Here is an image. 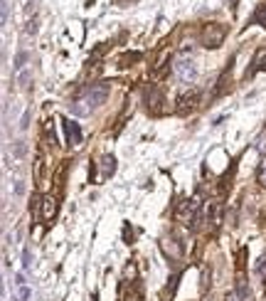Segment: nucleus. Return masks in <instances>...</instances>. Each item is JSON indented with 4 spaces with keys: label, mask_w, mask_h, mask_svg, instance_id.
<instances>
[{
    "label": "nucleus",
    "mask_w": 266,
    "mask_h": 301,
    "mask_svg": "<svg viewBox=\"0 0 266 301\" xmlns=\"http://www.w3.org/2000/svg\"><path fill=\"white\" fill-rule=\"evenodd\" d=\"M17 287H20V301H28L30 296H32V291H30L28 284H17Z\"/></svg>",
    "instance_id": "b1692460"
},
{
    "label": "nucleus",
    "mask_w": 266,
    "mask_h": 301,
    "mask_svg": "<svg viewBox=\"0 0 266 301\" xmlns=\"http://www.w3.org/2000/svg\"><path fill=\"white\" fill-rule=\"evenodd\" d=\"M69 111H71L74 116H86V114H91V106H89L84 99H82V101H71Z\"/></svg>",
    "instance_id": "dca6fc26"
},
{
    "label": "nucleus",
    "mask_w": 266,
    "mask_h": 301,
    "mask_svg": "<svg viewBox=\"0 0 266 301\" xmlns=\"http://www.w3.org/2000/svg\"><path fill=\"white\" fill-rule=\"evenodd\" d=\"M57 215V198L55 195H44L42 198V220L44 222H52Z\"/></svg>",
    "instance_id": "f8f14e48"
},
{
    "label": "nucleus",
    "mask_w": 266,
    "mask_h": 301,
    "mask_svg": "<svg viewBox=\"0 0 266 301\" xmlns=\"http://www.w3.org/2000/svg\"><path fill=\"white\" fill-rule=\"evenodd\" d=\"M168 64H170V50H168V47H163V50H160V55H158V57H155V62L151 64V77H153V79L163 77V72L168 70Z\"/></svg>",
    "instance_id": "6e6552de"
},
{
    "label": "nucleus",
    "mask_w": 266,
    "mask_h": 301,
    "mask_svg": "<svg viewBox=\"0 0 266 301\" xmlns=\"http://www.w3.org/2000/svg\"><path fill=\"white\" fill-rule=\"evenodd\" d=\"M25 32H28V35H35V32H37V20H35V17H32V20H28V25H25Z\"/></svg>",
    "instance_id": "393cba45"
},
{
    "label": "nucleus",
    "mask_w": 266,
    "mask_h": 301,
    "mask_svg": "<svg viewBox=\"0 0 266 301\" xmlns=\"http://www.w3.org/2000/svg\"><path fill=\"white\" fill-rule=\"evenodd\" d=\"M133 274H136L133 264H128V267H126V279H133Z\"/></svg>",
    "instance_id": "c85d7f7f"
},
{
    "label": "nucleus",
    "mask_w": 266,
    "mask_h": 301,
    "mask_svg": "<svg viewBox=\"0 0 266 301\" xmlns=\"http://www.w3.org/2000/svg\"><path fill=\"white\" fill-rule=\"evenodd\" d=\"M28 59H30V55L22 50V52H17V57H15V64H13V70H15V74L17 72H22L25 70V64H28Z\"/></svg>",
    "instance_id": "a211bd4d"
},
{
    "label": "nucleus",
    "mask_w": 266,
    "mask_h": 301,
    "mask_svg": "<svg viewBox=\"0 0 266 301\" xmlns=\"http://www.w3.org/2000/svg\"><path fill=\"white\" fill-rule=\"evenodd\" d=\"M165 94L160 91V89H151V91H146V106H148V111L155 116H160V114H165L168 109H165Z\"/></svg>",
    "instance_id": "423d86ee"
},
{
    "label": "nucleus",
    "mask_w": 266,
    "mask_h": 301,
    "mask_svg": "<svg viewBox=\"0 0 266 301\" xmlns=\"http://www.w3.org/2000/svg\"><path fill=\"white\" fill-rule=\"evenodd\" d=\"M224 301H252V289L244 279H237V284L232 291H227V299Z\"/></svg>",
    "instance_id": "0eeeda50"
},
{
    "label": "nucleus",
    "mask_w": 266,
    "mask_h": 301,
    "mask_svg": "<svg viewBox=\"0 0 266 301\" xmlns=\"http://www.w3.org/2000/svg\"><path fill=\"white\" fill-rule=\"evenodd\" d=\"M109 47H111V44H109V42L99 44L96 50H94V52H91V62H96V59H99V57H101V55H106V50H109Z\"/></svg>",
    "instance_id": "5701e85b"
},
{
    "label": "nucleus",
    "mask_w": 266,
    "mask_h": 301,
    "mask_svg": "<svg viewBox=\"0 0 266 301\" xmlns=\"http://www.w3.org/2000/svg\"><path fill=\"white\" fill-rule=\"evenodd\" d=\"M229 86H232V64H229V67H227V70L222 72V77L217 79V86H214L212 97H214V99H217V97H222V94L227 91V89H229Z\"/></svg>",
    "instance_id": "9b49d317"
},
{
    "label": "nucleus",
    "mask_w": 266,
    "mask_h": 301,
    "mask_svg": "<svg viewBox=\"0 0 266 301\" xmlns=\"http://www.w3.org/2000/svg\"><path fill=\"white\" fill-rule=\"evenodd\" d=\"M62 124H64V131H67V141H69V146L82 144V129H79V124L71 121V119H64Z\"/></svg>",
    "instance_id": "9d476101"
},
{
    "label": "nucleus",
    "mask_w": 266,
    "mask_h": 301,
    "mask_svg": "<svg viewBox=\"0 0 266 301\" xmlns=\"http://www.w3.org/2000/svg\"><path fill=\"white\" fill-rule=\"evenodd\" d=\"M175 74H178V79L185 82V84H192L197 79V64H195V59H192V47L190 50L182 47V52L175 57Z\"/></svg>",
    "instance_id": "f257e3e1"
},
{
    "label": "nucleus",
    "mask_w": 266,
    "mask_h": 301,
    "mask_svg": "<svg viewBox=\"0 0 266 301\" xmlns=\"http://www.w3.org/2000/svg\"><path fill=\"white\" fill-rule=\"evenodd\" d=\"M259 70H266V47L256 50V55H254V64H252V70H247V77L254 74V72H259Z\"/></svg>",
    "instance_id": "2eb2a0df"
},
{
    "label": "nucleus",
    "mask_w": 266,
    "mask_h": 301,
    "mask_svg": "<svg viewBox=\"0 0 266 301\" xmlns=\"http://www.w3.org/2000/svg\"><path fill=\"white\" fill-rule=\"evenodd\" d=\"M99 168H101V173L96 175V183H104L109 175H113V171H116V158L113 156H101L99 158Z\"/></svg>",
    "instance_id": "1a4fd4ad"
},
{
    "label": "nucleus",
    "mask_w": 266,
    "mask_h": 301,
    "mask_svg": "<svg viewBox=\"0 0 266 301\" xmlns=\"http://www.w3.org/2000/svg\"><path fill=\"white\" fill-rule=\"evenodd\" d=\"M109 91H111V84H109V82H96V84H91L89 89H86L84 101L91 106V109H96V106H101V104H106Z\"/></svg>",
    "instance_id": "7ed1b4c3"
},
{
    "label": "nucleus",
    "mask_w": 266,
    "mask_h": 301,
    "mask_svg": "<svg viewBox=\"0 0 266 301\" xmlns=\"http://www.w3.org/2000/svg\"><path fill=\"white\" fill-rule=\"evenodd\" d=\"M254 22H259V25H264L266 28V0L256 8V13H254Z\"/></svg>",
    "instance_id": "aec40b11"
},
{
    "label": "nucleus",
    "mask_w": 266,
    "mask_h": 301,
    "mask_svg": "<svg viewBox=\"0 0 266 301\" xmlns=\"http://www.w3.org/2000/svg\"><path fill=\"white\" fill-rule=\"evenodd\" d=\"M222 215H224L222 205H220V202H212V205H210V210H207V220H210L212 229H217L220 225H222Z\"/></svg>",
    "instance_id": "ddd939ff"
},
{
    "label": "nucleus",
    "mask_w": 266,
    "mask_h": 301,
    "mask_svg": "<svg viewBox=\"0 0 266 301\" xmlns=\"http://www.w3.org/2000/svg\"><path fill=\"white\" fill-rule=\"evenodd\" d=\"M25 151H28V148H25V141H17V144H15V148H13L15 160H22V158H25Z\"/></svg>",
    "instance_id": "412c9836"
},
{
    "label": "nucleus",
    "mask_w": 266,
    "mask_h": 301,
    "mask_svg": "<svg viewBox=\"0 0 266 301\" xmlns=\"http://www.w3.org/2000/svg\"><path fill=\"white\" fill-rule=\"evenodd\" d=\"M200 205H202V200H200V198L182 200L180 205L175 207V220H180V222H190V220H195L197 213H200Z\"/></svg>",
    "instance_id": "20e7f679"
},
{
    "label": "nucleus",
    "mask_w": 266,
    "mask_h": 301,
    "mask_svg": "<svg viewBox=\"0 0 266 301\" xmlns=\"http://www.w3.org/2000/svg\"><path fill=\"white\" fill-rule=\"evenodd\" d=\"M44 183V153L37 151L35 156V186H42Z\"/></svg>",
    "instance_id": "4468645a"
},
{
    "label": "nucleus",
    "mask_w": 266,
    "mask_h": 301,
    "mask_svg": "<svg viewBox=\"0 0 266 301\" xmlns=\"http://www.w3.org/2000/svg\"><path fill=\"white\" fill-rule=\"evenodd\" d=\"M224 37H227V28H224L222 22H205L202 30H200V42H202V47H207V50L222 47Z\"/></svg>",
    "instance_id": "f03ea898"
},
{
    "label": "nucleus",
    "mask_w": 266,
    "mask_h": 301,
    "mask_svg": "<svg viewBox=\"0 0 266 301\" xmlns=\"http://www.w3.org/2000/svg\"><path fill=\"white\" fill-rule=\"evenodd\" d=\"M44 141H47V144H52V146L57 144L55 129H52V119H47V121H44Z\"/></svg>",
    "instance_id": "6ab92c4d"
},
{
    "label": "nucleus",
    "mask_w": 266,
    "mask_h": 301,
    "mask_svg": "<svg viewBox=\"0 0 266 301\" xmlns=\"http://www.w3.org/2000/svg\"><path fill=\"white\" fill-rule=\"evenodd\" d=\"M254 272H256V276H261V279H266V254L259 262H256V267H254Z\"/></svg>",
    "instance_id": "4be33fe9"
},
{
    "label": "nucleus",
    "mask_w": 266,
    "mask_h": 301,
    "mask_svg": "<svg viewBox=\"0 0 266 301\" xmlns=\"http://www.w3.org/2000/svg\"><path fill=\"white\" fill-rule=\"evenodd\" d=\"M259 183L266 188V160L261 163V168H259Z\"/></svg>",
    "instance_id": "a878e982"
},
{
    "label": "nucleus",
    "mask_w": 266,
    "mask_h": 301,
    "mask_svg": "<svg viewBox=\"0 0 266 301\" xmlns=\"http://www.w3.org/2000/svg\"><path fill=\"white\" fill-rule=\"evenodd\" d=\"M140 57H143L140 52H128V55H124V57L118 59V67H131V64H136Z\"/></svg>",
    "instance_id": "f3484780"
},
{
    "label": "nucleus",
    "mask_w": 266,
    "mask_h": 301,
    "mask_svg": "<svg viewBox=\"0 0 266 301\" xmlns=\"http://www.w3.org/2000/svg\"><path fill=\"white\" fill-rule=\"evenodd\" d=\"M136 301H140V299H136Z\"/></svg>",
    "instance_id": "7c9ffc66"
},
{
    "label": "nucleus",
    "mask_w": 266,
    "mask_h": 301,
    "mask_svg": "<svg viewBox=\"0 0 266 301\" xmlns=\"http://www.w3.org/2000/svg\"><path fill=\"white\" fill-rule=\"evenodd\" d=\"M200 99H202V94L197 91V89H192V91H187V94H182L180 99H178V104H175V111L180 116H187L192 114L197 106H200Z\"/></svg>",
    "instance_id": "39448f33"
},
{
    "label": "nucleus",
    "mask_w": 266,
    "mask_h": 301,
    "mask_svg": "<svg viewBox=\"0 0 266 301\" xmlns=\"http://www.w3.org/2000/svg\"><path fill=\"white\" fill-rule=\"evenodd\" d=\"M8 22V0H3V25Z\"/></svg>",
    "instance_id": "cd10ccee"
},
{
    "label": "nucleus",
    "mask_w": 266,
    "mask_h": 301,
    "mask_svg": "<svg viewBox=\"0 0 266 301\" xmlns=\"http://www.w3.org/2000/svg\"><path fill=\"white\" fill-rule=\"evenodd\" d=\"M15 193H17V195L22 193V183H20V180H15Z\"/></svg>",
    "instance_id": "c756f323"
},
{
    "label": "nucleus",
    "mask_w": 266,
    "mask_h": 301,
    "mask_svg": "<svg viewBox=\"0 0 266 301\" xmlns=\"http://www.w3.org/2000/svg\"><path fill=\"white\" fill-rule=\"evenodd\" d=\"M22 264H25V269H30L32 267V262H30V249L25 247V252H22Z\"/></svg>",
    "instance_id": "bb28decb"
}]
</instances>
